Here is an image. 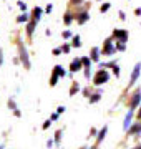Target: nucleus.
Here are the masks:
<instances>
[{
  "instance_id": "1",
  "label": "nucleus",
  "mask_w": 141,
  "mask_h": 149,
  "mask_svg": "<svg viewBox=\"0 0 141 149\" xmlns=\"http://www.w3.org/2000/svg\"><path fill=\"white\" fill-rule=\"evenodd\" d=\"M110 80V73L106 71V68H100V71H96V74L93 76V85L101 86L105 83H108Z\"/></svg>"
},
{
  "instance_id": "2",
  "label": "nucleus",
  "mask_w": 141,
  "mask_h": 149,
  "mask_svg": "<svg viewBox=\"0 0 141 149\" xmlns=\"http://www.w3.org/2000/svg\"><path fill=\"white\" fill-rule=\"evenodd\" d=\"M116 52H118V50H116V45H114V42H113V37H111V38H106V40H105L103 48H101V55L111 56V55H114Z\"/></svg>"
},
{
  "instance_id": "3",
  "label": "nucleus",
  "mask_w": 141,
  "mask_h": 149,
  "mask_svg": "<svg viewBox=\"0 0 141 149\" xmlns=\"http://www.w3.org/2000/svg\"><path fill=\"white\" fill-rule=\"evenodd\" d=\"M18 55H20V61L23 63V66L25 68H30L32 66V63H30V58H28V52H27V47L23 45L22 42H18Z\"/></svg>"
},
{
  "instance_id": "4",
  "label": "nucleus",
  "mask_w": 141,
  "mask_h": 149,
  "mask_svg": "<svg viewBox=\"0 0 141 149\" xmlns=\"http://www.w3.org/2000/svg\"><path fill=\"white\" fill-rule=\"evenodd\" d=\"M113 40L121 42V43H126L128 42V32L123 30V28H114L113 30Z\"/></svg>"
},
{
  "instance_id": "5",
  "label": "nucleus",
  "mask_w": 141,
  "mask_h": 149,
  "mask_svg": "<svg viewBox=\"0 0 141 149\" xmlns=\"http://www.w3.org/2000/svg\"><path fill=\"white\" fill-rule=\"evenodd\" d=\"M141 74V61H138V63L135 65V68H133V71H131V76H130V88L133 85H135L136 81H138V78H140Z\"/></svg>"
},
{
  "instance_id": "6",
  "label": "nucleus",
  "mask_w": 141,
  "mask_h": 149,
  "mask_svg": "<svg viewBox=\"0 0 141 149\" xmlns=\"http://www.w3.org/2000/svg\"><path fill=\"white\" fill-rule=\"evenodd\" d=\"M140 104H141V88H138V90L133 93V96H131L130 108H131V109H135V108H138Z\"/></svg>"
},
{
  "instance_id": "7",
  "label": "nucleus",
  "mask_w": 141,
  "mask_h": 149,
  "mask_svg": "<svg viewBox=\"0 0 141 149\" xmlns=\"http://www.w3.org/2000/svg\"><path fill=\"white\" fill-rule=\"evenodd\" d=\"M82 68H83L82 56H80V58H75V60H71V63H70V74L76 73V71H80Z\"/></svg>"
},
{
  "instance_id": "8",
  "label": "nucleus",
  "mask_w": 141,
  "mask_h": 149,
  "mask_svg": "<svg viewBox=\"0 0 141 149\" xmlns=\"http://www.w3.org/2000/svg\"><path fill=\"white\" fill-rule=\"evenodd\" d=\"M75 18H76V23H78V25H85V23L90 20V13H88V12H80V13L75 15Z\"/></svg>"
},
{
  "instance_id": "9",
  "label": "nucleus",
  "mask_w": 141,
  "mask_h": 149,
  "mask_svg": "<svg viewBox=\"0 0 141 149\" xmlns=\"http://www.w3.org/2000/svg\"><path fill=\"white\" fill-rule=\"evenodd\" d=\"M100 55H101V50L98 47H93L91 50H90V58H91L95 63H100Z\"/></svg>"
},
{
  "instance_id": "10",
  "label": "nucleus",
  "mask_w": 141,
  "mask_h": 149,
  "mask_svg": "<svg viewBox=\"0 0 141 149\" xmlns=\"http://www.w3.org/2000/svg\"><path fill=\"white\" fill-rule=\"evenodd\" d=\"M42 15H43V10H42L40 7H35V8H33V12H32V20L38 25V22L42 20Z\"/></svg>"
},
{
  "instance_id": "11",
  "label": "nucleus",
  "mask_w": 141,
  "mask_h": 149,
  "mask_svg": "<svg viewBox=\"0 0 141 149\" xmlns=\"http://www.w3.org/2000/svg\"><path fill=\"white\" fill-rule=\"evenodd\" d=\"M126 133L130 134V136H140L141 134V123H136V124L130 126V129H128Z\"/></svg>"
},
{
  "instance_id": "12",
  "label": "nucleus",
  "mask_w": 141,
  "mask_h": 149,
  "mask_svg": "<svg viewBox=\"0 0 141 149\" xmlns=\"http://www.w3.org/2000/svg\"><path fill=\"white\" fill-rule=\"evenodd\" d=\"M131 119H133V109L130 108V111L126 113V116H125V121H123V129L125 131H128L131 126Z\"/></svg>"
},
{
  "instance_id": "13",
  "label": "nucleus",
  "mask_w": 141,
  "mask_h": 149,
  "mask_svg": "<svg viewBox=\"0 0 141 149\" xmlns=\"http://www.w3.org/2000/svg\"><path fill=\"white\" fill-rule=\"evenodd\" d=\"M52 73L58 74L60 78H65V76H66V70L63 68L61 65H55V66H53V71H52Z\"/></svg>"
},
{
  "instance_id": "14",
  "label": "nucleus",
  "mask_w": 141,
  "mask_h": 149,
  "mask_svg": "<svg viewBox=\"0 0 141 149\" xmlns=\"http://www.w3.org/2000/svg\"><path fill=\"white\" fill-rule=\"evenodd\" d=\"M106 133H108V126H103L96 134V143H101V141L105 139V136H106Z\"/></svg>"
},
{
  "instance_id": "15",
  "label": "nucleus",
  "mask_w": 141,
  "mask_h": 149,
  "mask_svg": "<svg viewBox=\"0 0 141 149\" xmlns=\"http://www.w3.org/2000/svg\"><path fill=\"white\" fill-rule=\"evenodd\" d=\"M35 27H37V23H35L33 20L27 22V35H28V37H32V35H33V32H35Z\"/></svg>"
},
{
  "instance_id": "16",
  "label": "nucleus",
  "mask_w": 141,
  "mask_h": 149,
  "mask_svg": "<svg viewBox=\"0 0 141 149\" xmlns=\"http://www.w3.org/2000/svg\"><path fill=\"white\" fill-rule=\"evenodd\" d=\"M101 100V91H96V93H93L91 96H90V104H95V103H98Z\"/></svg>"
},
{
  "instance_id": "17",
  "label": "nucleus",
  "mask_w": 141,
  "mask_h": 149,
  "mask_svg": "<svg viewBox=\"0 0 141 149\" xmlns=\"http://www.w3.org/2000/svg\"><path fill=\"white\" fill-rule=\"evenodd\" d=\"M71 47H75V48L82 47V38H80V35H73V38H71Z\"/></svg>"
},
{
  "instance_id": "18",
  "label": "nucleus",
  "mask_w": 141,
  "mask_h": 149,
  "mask_svg": "<svg viewBox=\"0 0 141 149\" xmlns=\"http://www.w3.org/2000/svg\"><path fill=\"white\" fill-rule=\"evenodd\" d=\"M73 18H75V15H73V13H70V12H66L65 17H63L65 25H71V23H73Z\"/></svg>"
},
{
  "instance_id": "19",
  "label": "nucleus",
  "mask_w": 141,
  "mask_h": 149,
  "mask_svg": "<svg viewBox=\"0 0 141 149\" xmlns=\"http://www.w3.org/2000/svg\"><path fill=\"white\" fill-rule=\"evenodd\" d=\"M27 22H28V15L25 12H22L20 15L17 17V23H27Z\"/></svg>"
},
{
  "instance_id": "20",
  "label": "nucleus",
  "mask_w": 141,
  "mask_h": 149,
  "mask_svg": "<svg viewBox=\"0 0 141 149\" xmlns=\"http://www.w3.org/2000/svg\"><path fill=\"white\" fill-rule=\"evenodd\" d=\"M82 63H83V68H91L93 60L88 58V56H82Z\"/></svg>"
},
{
  "instance_id": "21",
  "label": "nucleus",
  "mask_w": 141,
  "mask_h": 149,
  "mask_svg": "<svg viewBox=\"0 0 141 149\" xmlns=\"http://www.w3.org/2000/svg\"><path fill=\"white\" fill-rule=\"evenodd\" d=\"M78 91H80V85H78V83H71V88H70V96H73L75 95V93H78Z\"/></svg>"
},
{
  "instance_id": "22",
  "label": "nucleus",
  "mask_w": 141,
  "mask_h": 149,
  "mask_svg": "<svg viewBox=\"0 0 141 149\" xmlns=\"http://www.w3.org/2000/svg\"><path fill=\"white\" fill-rule=\"evenodd\" d=\"M58 80H60V76H58V74L52 73V76H50V86H55L57 83H58Z\"/></svg>"
},
{
  "instance_id": "23",
  "label": "nucleus",
  "mask_w": 141,
  "mask_h": 149,
  "mask_svg": "<svg viewBox=\"0 0 141 149\" xmlns=\"http://www.w3.org/2000/svg\"><path fill=\"white\" fill-rule=\"evenodd\" d=\"M110 7H111V3H108V2H105L103 5L100 7V12H101V13H106V12L110 10Z\"/></svg>"
},
{
  "instance_id": "24",
  "label": "nucleus",
  "mask_w": 141,
  "mask_h": 149,
  "mask_svg": "<svg viewBox=\"0 0 141 149\" xmlns=\"http://www.w3.org/2000/svg\"><path fill=\"white\" fill-rule=\"evenodd\" d=\"M114 45H116V50H118V52H125V50H126V43L116 42V43H114Z\"/></svg>"
},
{
  "instance_id": "25",
  "label": "nucleus",
  "mask_w": 141,
  "mask_h": 149,
  "mask_svg": "<svg viewBox=\"0 0 141 149\" xmlns=\"http://www.w3.org/2000/svg\"><path fill=\"white\" fill-rule=\"evenodd\" d=\"M17 5H18V8H20L22 12H27V3H25V2L18 0V3H17Z\"/></svg>"
},
{
  "instance_id": "26",
  "label": "nucleus",
  "mask_w": 141,
  "mask_h": 149,
  "mask_svg": "<svg viewBox=\"0 0 141 149\" xmlns=\"http://www.w3.org/2000/svg\"><path fill=\"white\" fill-rule=\"evenodd\" d=\"M60 139H61V129H58V131L55 133V143L60 144Z\"/></svg>"
},
{
  "instance_id": "27",
  "label": "nucleus",
  "mask_w": 141,
  "mask_h": 149,
  "mask_svg": "<svg viewBox=\"0 0 141 149\" xmlns=\"http://www.w3.org/2000/svg\"><path fill=\"white\" fill-rule=\"evenodd\" d=\"M61 37L63 38H73V33H71L70 30H65V32L61 33Z\"/></svg>"
},
{
  "instance_id": "28",
  "label": "nucleus",
  "mask_w": 141,
  "mask_h": 149,
  "mask_svg": "<svg viewBox=\"0 0 141 149\" xmlns=\"http://www.w3.org/2000/svg\"><path fill=\"white\" fill-rule=\"evenodd\" d=\"M61 50H63V53H70V50H71V45H61Z\"/></svg>"
},
{
  "instance_id": "29",
  "label": "nucleus",
  "mask_w": 141,
  "mask_h": 149,
  "mask_svg": "<svg viewBox=\"0 0 141 149\" xmlns=\"http://www.w3.org/2000/svg\"><path fill=\"white\" fill-rule=\"evenodd\" d=\"M7 104H8V108H10V109H17V104H15V101H13V100H8V103H7Z\"/></svg>"
},
{
  "instance_id": "30",
  "label": "nucleus",
  "mask_w": 141,
  "mask_h": 149,
  "mask_svg": "<svg viewBox=\"0 0 141 149\" xmlns=\"http://www.w3.org/2000/svg\"><path fill=\"white\" fill-rule=\"evenodd\" d=\"M111 70H113V74L116 76V78H118V76H119V66H118V65H114Z\"/></svg>"
},
{
  "instance_id": "31",
  "label": "nucleus",
  "mask_w": 141,
  "mask_h": 149,
  "mask_svg": "<svg viewBox=\"0 0 141 149\" xmlns=\"http://www.w3.org/2000/svg\"><path fill=\"white\" fill-rule=\"evenodd\" d=\"M91 71H93L91 68H85V78H87V80H90V76H91Z\"/></svg>"
},
{
  "instance_id": "32",
  "label": "nucleus",
  "mask_w": 141,
  "mask_h": 149,
  "mask_svg": "<svg viewBox=\"0 0 141 149\" xmlns=\"http://www.w3.org/2000/svg\"><path fill=\"white\" fill-rule=\"evenodd\" d=\"M52 53H53L55 56H58L60 53H63V50H61V47H60V48H53V52H52Z\"/></svg>"
},
{
  "instance_id": "33",
  "label": "nucleus",
  "mask_w": 141,
  "mask_h": 149,
  "mask_svg": "<svg viewBox=\"0 0 141 149\" xmlns=\"http://www.w3.org/2000/svg\"><path fill=\"white\" fill-rule=\"evenodd\" d=\"M50 124H52V119H47V121L43 123V126H42V128H43V129H48Z\"/></svg>"
},
{
  "instance_id": "34",
  "label": "nucleus",
  "mask_w": 141,
  "mask_h": 149,
  "mask_svg": "<svg viewBox=\"0 0 141 149\" xmlns=\"http://www.w3.org/2000/svg\"><path fill=\"white\" fill-rule=\"evenodd\" d=\"M65 111H66L65 106H58V109H57V113H58V114H61V113H65Z\"/></svg>"
},
{
  "instance_id": "35",
  "label": "nucleus",
  "mask_w": 141,
  "mask_h": 149,
  "mask_svg": "<svg viewBox=\"0 0 141 149\" xmlns=\"http://www.w3.org/2000/svg\"><path fill=\"white\" fill-rule=\"evenodd\" d=\"M2 65H3V50H0V68H2Z\"/></svg>"
},
{
  "instance_id": "36",
  "label": "nucleus",
  "mask_w": 141,
  "mask_h": 149,
  "mask_svg": "<svg viewBox=\"0 0 141 149\" xmlns=\"http://www.w3.org/2000/svg\"><path fill=\"white\" fill-rule=\"evenodd\" d=\"M52 10H53V5H52V3H48V5H47V8H45V12H47V13H50Z\"/></svg>"
},
{
  "instance_id": "37",
  "label": "nucleus",
  "mask_w": 141,
  "mask_h": 149,
  "mask_svg": "<svg viewBox=\"0 0 141 149\" xmlns=\"http://www.w3.org/2000/svg\"><path fill=\"white\" fill-rule=\"evenodd\" d=\"M50 119H52V121H57V119H58V113H53V114L50 116Z\"/></svg>"
},
{
  "instance_id": "38",
  "label": "nucleus",
  "mask_w": 141,
  "mask_h": 149,
  "mask_svg": "<svg viewBox=\"0 0 141 149\" xmlns=\"http://www.w3.org/2000/svg\"><path fill=\"white\" fill-rule=\"evenodd\" d=\"M70 2H71V5H80L83 0H70Z\"/></svg>"
},
{
  "instance_id": "39",
  "label": "nucleus",
  "mask_w": 141,
  "mask_h": 149,
  "mask_svg": "<svg viewBox=\"0 0 141 149\" xmlns=\"http://www.w3.org/2000/svg\"><path fill=\"white\" fill-rule=\"evenodd\" d=\"M118 15H119V20H126V15H125V12H119Z\"/></svg>"
},
{
  "instance_id": "40",
  "label": "nucleus",
  "mask_w": 141,
  "mask_h": 149,
  "mask_svg": "<svg viewBox=\"0 0 141 149\" xmlns=\"http://www.w3.org/2000/svg\"><path fill=\"white\" fill-rule=\"evenodd\" d=\"M13 114H15L17 118H18V116H22V113H20V109H18V108H17V109H13Z\"/></svg>"
},
{
  "instance_id": "41",
  "label": "nucleus",
  "mask_w": 141,
  "mask_h": 149,
  "mask_svg": "<svg viewBox=\"0 0 141 149\" xmlns=\"http://www.w3.org/2000/svg\"><path fill=\"white\" fill-rule=\"evenodd\" d=\"M135 15H136V17L141 15V8H136V10H135Z\"/></svg>"
},
{
  "instance_id": "42",
  "label": "nucleus",
  "mask_w": 141,
  "mask_h": 149,
  "mask_svg": "<svg viewBox=\"0 0 141 149\" xmlns=\"http://www.w3.org/2000/svg\"><path fill=\"white\" fill-rule=\"evenodd\" d=\"M47 146H48V148H52V146H53V141H52V139H50V141H47Z\"/></svg>"
},
{
  "instance_id": "43",
  "label": "nucleus",
  "mask_w": 141,
  "mask_h": 149,
  "mask_svg": "<svg viewBox=\"0 0 141 149\" xmlns=\"http://www.w3.org/2000/svg\"><path fill=\"white\" fill-rule=\"evenodd\" d=\"M138 118L141 119V104H140V111H138Z\"/></svg>"
},
{
  "instance_id": "44",
  "label": "nucleus",
  "mask_w": 141,
  "mask_h": 149,
  "mask_svg": "<svg viewBox=\"0 0 141 149\" xmlns=\"http://www.w3.org/2000/svg\"><path fill=\"white\" fill-rule=\"evenodd\" d=\"M133 149H141V144H138V146H136V148H133Z\"/></svg>"
},
{
  "instance_id": "45",
  "label": "nucleus",
  "mask_w": 141,
  "mask_h": 149,
  "mask_svg": "<svg viewBox=\"0 0 141 149\" xmlns=\"http://www.w3.org/2000/svg\"><path fill=\"white\" fill-rule=\"evenodd\" d=\"M90 149H96V146H91V148H90Z\"/></svg>"
},
{
  "instance_id": "46",
  "label": "nucleus",
  "mask_w": 141,
  "mask_h": 149,
  "mask_svg": "<svg viewBox=\"0 0 141 149\" xmlns=\"http://www.w3.org/2000/svg\"><path fill=\"white\" fill-rule=\"evenodd\" d=\"M0 149H3V144H0Z\"/></svg>"
}]
</instances>
